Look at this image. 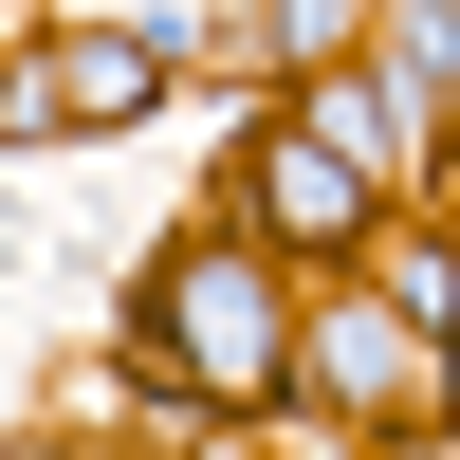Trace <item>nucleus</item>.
Instances as JSON below:
<instances>
[{
  "instance_id": "nucleus-1",
  "label": "nucleus",
  "mask_w": 460,
  "mask_h": 460,
  "mask_svg": "<svg viewBox=\"0 0 460 460\" xmlns=\"http://www.w3.org/2000/svg\"><path fill=\"white\" fill-rule=\"evenodd\" d=\"M166 350L203 405H258V368H277V314H258V258H184L166 277Z\"/></svg>"
},
{
  "instance_id": "nucleus-2",
  "label": "nucleus",
  "mask_w": 460,
  "mask_h": 460,
  "mask_svg": "<svg viewBox=\"0 0 460 460\" xmlns=\"http://www.w3.org/2000/svg\"><path fill=\"white\" fill-rule=\"evenodd\" d=\"M129 93H147V37H74V56H37L0 111H19V129H111Z\"/></svg>"
},
{
  "instance_id": "nucleus-3",
  "label": "nucleus",
  "mask_w": 460,
  "mask_h": 460,
  "mask_svg": "<svg viewBox=\"0 0 460 460\" xmlns=\"http://www.w3.org/2000/svg\"><path fill=\"white\" fill-rule=\"evenodd\" d=\"M258 221H277V240H350V221H368V166H350V147H258Z\"/></svg>"
}]
</instances>
